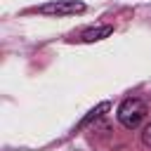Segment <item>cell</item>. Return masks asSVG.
<instances>
[{
    "mask_svg": "<svg viewBox=\"0 0 151 151\" xmlns=\"http://www.w3.org/2000/svg\"><path fill=\"white\" fill-rule=\"evenodd\" d=\"M111 33H113V26H111V24H101V26H92V28L83 31L80 40H83V42H97V40L109 38Z\"/></svg>",
    "mask_w": 151,
    "mask_h": 151,
    "instance_id": "cell-3",
    "label": "cell"
},
{
    "mask_svg": "<svg viewBox=\"0 0 151 151\" xmlns=\"http://www.w3.org/2000/svg\"><path fill=\"white\" fill-rule=\"evenodd\" d=\"M146 113H149V109H146V104H144L139 97H127V99H123V104L118 106L116 118H118V123H120L123 127L134 130V127H139V125L144 123Z\"/></svg>",
    "mask_w": 151,
    "mask_h": 151,
    "instance_id": "cell-1",
    "label": "cell"
},
{
    "mask_svg": "<svg viewBox=\"0 0 151 151\" xmlns=\"http://www.w3.org/2000/svg\"><path fill=\"white\" fill-rule=\"evenodd\" d=\"M109 106H111L109 101H101V104H97V106H94L92 111H87V116H85V118H83V120L78 123V130H83L85 125H90L92 120H97V118H99L101 113H106V111H109Z\"/></svg>",
    "mask_w": 151,
    "mask_h": 151,
    "instance_id": "cell-4",
    "label": "cell"
},
{
    "mask_svg": "<svg viewBox=\"0 0 151 151\" xmlns=\"http://www.w3.org/2000/svg\"><path fill=\"white\" fill-rule=\"evenodd\" d=\"M38 12H40V14H47V17L83 14V12H85V2H83V0H54V2L40 5V7H38Z\"/></svg>",
    "mask_w": 151,
    "mask_h": 151,
    "instance_id": "cell-2",
    "label": "cell"
},
{
    "mask_svg": "<svg viewBox=\"0 0 151 151\" xmlns=\"http://www.w3.org/2000/svg\"><path fill=\"white\" fill-rule=\"evenodd\" d=\"M142 142H144V146L151 149V123L144 125V130H142Z\"/></svg>",
    "mask_w": 151,
    "mask_h": 151,
    "instance_id": "cell-5",
    "label": "cell"
}]
</instances>
